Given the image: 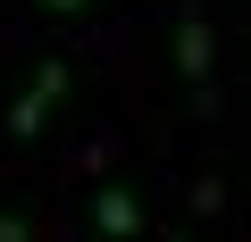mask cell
<instances>
[{
  "mask_svg": "<svg viewBox=\"0 0 251 242\" xmlns=\"http://www.w3.org/2000/svg\"><path fill=\"white\" fill-rule=\"evenodd\" d=\"M168 242H176V234H168Z\"/></svg>",
  "mask_w": 251,
  "mask_h": 242,
  "instance_id": "6",
  "label": "cell"
},
{
  "mask_svg": "<svg viewBox=\"0 0 251 242\" xmlns=\"http://www.w3.org/2000/svg\"><path fill=\"white\" fill-rule=\"evenodd\" d=\"M176 67H184V84H209V25L201 17L176 25Z\"/></svg>",
  "mask_w": 251,
  "mask_h": 242,
  "instance_id": "3",
  "label": "cell"
},
{
  "mask_svg": "<svg viewBox=\"0 0 251 242\" xmlns=\"http://www.w3.org/2000/svg\"><path fill=\"white\" fill-rule=\"evenodd\" d=\"M67 75H75L67 59H42V67H34V84H25V92H17V109H9V134H17V142H34V134L50 126V109H59Z\"/></svg>",
  "mask_w": 251,
  "mask_h": 242,
  "instance_id": "1",
  "label": "cell"
},
{
  "mask_svg": "<svg viewBox=\"0 0 251 242\" xmlns=\"http://www.w3.org/2000/svg\"><path fill=\"white\" fill-rule=\"evenodd\" d=\"M0 242H34V217H0Z\"/></svg>",
  "mask_w": 251,
  "mask_h": 242,
  "instance_id": "4",
  "label": "cell"
},
{
  "mask_svg": "<svg viewBox=\"0 0 251 242\" xmlns=\"http://www.w3.org/2000/svg\"><path fill=\"white\" fill-rule=\"evenodd\" d=\"M42 9H50V17H75V9H84V0H42Z\"/></svg>",
  "mask_w": 251,
  "mask_h": 242,
  "instance_id": "5",
  "label": "cell"
},
{
  "mask_svg": "<svg viewBox=\"0 0 251 242\" xmlns=\"http://www.w3.org/2000/svg\"><path fill=\"white\" fill-rule=\"evenodd\" d=\"M92 217H100V242H126V234L143 225V209H134V192H126V184H100Z\"/></svg>",
  "mask_w": 251,
  "mask_h": 242,
  "instance_id": "2",
  "label": "cell"
}]
</instances>
